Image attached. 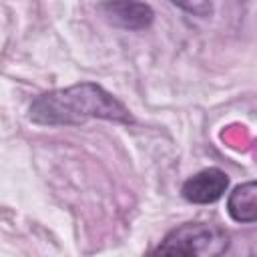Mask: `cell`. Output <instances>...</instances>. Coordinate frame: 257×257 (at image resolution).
<instances>
[{"label":"cell","instance_id":"8992f818","mask_svg":"<svg viewBox=\"0 0 257 257\" xmlns=\"http://www.w3.org/2000/svg\"><path fill=\"white\" fill-rule=\"evenodd\" d=\"M179 8L191 10V12L199 14V16H207L211 12V4H207V2H203V4H179Z\"/></svg>","mask_w":257,"mask_h":257},{"label":"cell","instance_id":"7a4b0ae2","mask_svg":"<svg viewBox=\"0 0 257 257\" xmlns=\"http://www.w3.org/2000/svg\"><path fill=\"white\" fill-rule=\"evenodd\" d=\"M229 249V233L211 223H185L171 231L159 257H221Z\"/></svg>","mask_w":257,"mask_h":257},{"label":"cell","instance_id":"6da1fadb","mask_svg":"<svg viewBox=\"0 0 257 257\" xmlns=\"http://www.w3.org/2000/svg\"><path fill=\"white\" fill-rule=\"evenodd\" d=\"M28 118L42 126H76L90 118L135 122L131 110L96 82H78L36 96L28 106Z\"/></svg>","mask_w":257,"mask_h":257},{"label":"cell","instance_id":"5b68a950","mask_svg":"<svg viewBox=\"0 0 257 257\" xmlns=\"http://www.w3.org/2000/svg\"><path fill=\"white\" fill-rule=\"evenodd\" d=\"M227 213L237 223L257 221V181L237 185L227 197Z\"/></svg>","mask_w":257,"mask_h":257},{"label":"cell","instance_id":"3957f363","mask_svg":"<svg viewBox=\"0 0 257 257\" xmlns=\"http://www.w3.org/2000/svg\"><path fill=\"white\" fill-rule=\"evenodd\" d=\"M227 187H229L227 173L217 167H209L189 177L181 187V195L189 203L209 205V203L219 201L227 193Z\"/></svg>","mask_w":257,"mask_h":257},{"label":"cell","instance_id":"277c9868","mask_svg":"<svg viewBox=\"0 0 257 257\" xmlns=\"http://www.w3.org/2000/svg\"><path fill=\"white\" fill-rule=\"evenodd\" d=\"M108 22L124 30H145L153 24L155 12L145 2H104L98 6Z\"/></svg>","mask_w":257,"mask_h":257}]
</instances>
